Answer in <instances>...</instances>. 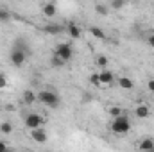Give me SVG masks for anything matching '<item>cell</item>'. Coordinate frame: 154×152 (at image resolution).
Instances as JSON below:
<instances>
[{
	"label": "cell",
	"instance_id": "6da1fadb",
	"mask_svg": "<svg viewBox=\"0 0 154 152\" xmlns=\"http://www.w3.org/2000/svg\"><path fill=\"white\" fill-rule=\"evenodd\" d=\"M38 102H41L47 108H52V109L54 108H59V104H61L59 95L56 91H52V90H41L38 93Z\"/></svg>",
	"mask_w": 154,
	"mask_h": 152
},
{
	"label": "cell",
	"instance_id": "7a4b0ae2",
	"mask_svg": "<svg viewBox=\"0 0 154 152\" xmlns=\"http://www.w3.org/2000/svg\"><path fill=\"white\" fill-rule=\"evenodd\" d=\"M129 131H131V122H129V118H127L125 114L118 116V118H115V120L111 122V132H115L118 136H124V134H127Z\"/></svg>",
	"mask_w": 154,
	"mask_h": 152
},
{
	"label": "cell",
	"instance_id": "3957f363",
	"mask_svg": "<svg viewBox=\"0 0 154 152\" xmlns=\"http://www.w3.org/2000/svg\"><path fill=\"white\" fill-rule=\"evenodd\" d=\"M54 54H56L57 57H61L65 63H68V61L74 57V48H72V45H70V43H59V45L56 47Z\"/></svg>",
	"mask_w": 154,
	"mask_h": 152
},
{
	"label": "cell",
	"instance_id": "277c9868",
	"mask_svg": "<svg viewBox=\"0 0 154 152\" xmlns=\"http://www.w3.org/2000/svg\"><path fill=\"white\" fill-rule=\"evenodd\" d=\"M27 56L29 54H25V52H22V50H11V56H9V61H11V65L13 66H16V68H20V66H23V63L27 61Z\"/></svg>",
	"mask_w": 154,
	"mask_h": 152
},
{
	"label": "cell",
	"instance_id": "5b68a950",
	"mask_svg": "<svg viewBox=\"0 0 154 152\" xmlns=\"http://www.w3.org/2000/svg\"><path fill=\"white\" fill-rule=\"evenodd\" d=\"M41 123H43V118L38 113H29L25 116V127L34 131V129H41Z\"/></svg>",
	"mask_w": 154,
	"mask_h": 152
},
{
	"label": "cell",
	"instance_id": "8992f818",
	"mask_svg": "<svg viewBox=\"0 0 154 152\" xmlns=\"http://www.w3.org/2000/svg\"><path fill=\"white\" fill-rule=\"evenodd\" d=\"M99 81H100V88H104V86H111V84H113V81H115L113 72H111V70H108V68L100 70V72H99Z\"/></svg>",
	"mask_w": 154,
	"mask_h": 152
},
{
	"label": "cell",
	"instance_id": "52a82bcc",
	"mask_svg": "<svg viewBox=\"0 0 154 152\" xmlns=\"http://www.w3.org/2000/svg\"><path fill=\"white\" fill-rule=\"evenodd\" d=\"M149 114H151V108L147 104H138L134 108V116L136 118H149Z\"/></svg>",
	"mask_w": 154,
	"mask_h": 152
},
{
	"label": "cell",
	"instance_id": "ba28073f",
	"mask_svg": "<svg viewBox=\"0 0 154 152\" xmlns=\"http://www.w3.org/2000/svg\"><path fill=\"white\" fill-rule=\"evenodd\" d=\"M31 138H32L36 143H45V141L48 140V136H47V132H45L43 129H34V131H31Z\"/></svg>",
	"mask_w": 154,
	"mask_h": 152
},
{
	"label": "cell",
	"instance_id": "9c48e42d",
	"mask_svg": "<svg viewBox=\"0 0 154 152\" xmlns=\"http://www.w3.org/2000/svg\"><path fill=\"white\" fill-rule=\"evenodd\" d=\"M138 150H142V152L154 150V140L152 138H143V140L138 143Z\"/></svg>",
	"mask_w": 154,
	"mask_h": 152
},
{
	"label": "cell",
	"instance_id": "30bf717a",
	"mask_svg": "<svg viewBox=\"0 0 154 152\" xmlns=\"http://www.w3.org/2000/svg\"><path fill=\"white\" fill-rule=\"evenodd\" d=\"M22 99H23V102H25L27 106H32V104H34V102L38 100V93H34L32 90H25V91H23V97H22Z\"/></svg>",
	"mask_w": 154,
	"mask_h": 152
},
{
	"label": "cell",
	"instance_id": "8fae6325",
	"mask_svg": "<svg viewBox=\"0 0 154 152\" xmlns=\"http://www.w3.org/2000/svg\"><path fill=\"white\" fill-rule=\"evenodd\" d=\"M66 32H68V36H70L72 39L81 38V27H79L77 23H70V25L66 27Z\"/></svg>",
	"mask_w": 154,
	"mask_h": 152
},
{
	"label": "cell",
	"instance_id": "7c38bea8",
	"mask_svg": "<svg viewBox=\"0 0 154 152\" xmlns=\"http://www.w3.org/2000/svg\"><path fill=\"white\" fill-rule=\"evenodd\" d=\"M43 31H45L47 34H59V32L63 31V25H57V23H48V25H45V27H43Z\"/></svg>",
	"mask_w": 154,
	"mask_h": 152
},
{
	"label": "cell",
	"instance_id": "4fadbf2b",
	"mask_svg": "<svg viewBox=\"0 0 154 152\" xmlns=\"http://www.w3.org/2000/svg\"><path fill=\"white\" fill-rule=\"evenodd\" d=\"M118 86L122 90H133L134 88V82L129 79V77H118Z\"/></svg>",
	"mask_w": 154,
	"mask_h": 152
},
{
	"label": "cell",
	"instance_id": "5bb4252c",
	"mask_svg": "<svg viewBox=\"0 0 154 152\" xmlns=\"http://www.w3.org/2000/svg\"><path fill=\"white\" fill-rule=\"evenodd\" d=\"M13 48H14V50H22V52L29 54L27 43H25V39H23V38H16V39H14V45H13Z\"/></svg>",
	"mask_w": 154,
	"mask_h": 152
},
{
	"label": "cell",
	"instance_id": "9a60e30c",
	"mask_svg": "<svg viewBox=\"0 0 154 152\" xmlns=\"http://www.w3.org/2000/svg\"><path fill=\"white\" fill-rule=\"evenodd\" d=\"M90 32H91V36L93 38H97V39H106L108 36H106V32L100 29V27H97V25H91L90 27Z\"/></svg>",
	"mask_w": 154,
	"mask_h": 152
},
{
	"label": "cell",
	"instance_id": "2e32d148",
	"mask_svg": "<svg viewBox=\"0 0 154 152\" xmlns=\"http://www.w3.org/2000/svg\"><path fill=\"white\" fill-rule=\"evenodd\" d=\"M95 11H97V14L106 16V14H109V5L108 4H102V2H97L95 4Z\"/></svg>",
	"mask_w": 154,
	"mask_h": 152
},
{
	"label": "cell",
	"instance_id": "e0dca14e",
	"mask_svg": "<svg viewBox=\"0 0 154 152\" xmlns=\"http://www.w3.org/2000/svg\"><path fill=\"white\" fill-rule=\"evenodd\" d=\"M56 13H57L56 4H45V5H43V14H45V16H48V18H50V16H54Z\"/></svg>",
	"mask_w": 154,
	"mask_h": 152
},
{
	"label": "cell",
	"instance_id": "ac0fdd59",
	"mask_svg": "<svg viewBox=\"0 0 154 152\" xmlns=\"http://www.w3.org/2000/svg\"><path fill=\"white\" fill-rule=\"evenodd\" d=\"M0 132L2 134H11L13 132V123L11 122H2L0 123Z\"/></svg>",
	"mask_w": 154,
	"mask_h": 152
},
{
	"label": "cell",
	"instance_id": "d6986e66",
	"mask_svg": "<svg viewBox=\"0 0 154 152\" xmlns=\"http://www.w3.org/2000/svg\"><path fill=\"white\" fill-rule=\"evenodd\" d=\"M50 65H52V66H56V68H61V66L65 65V61H63L61 57H57V56L54 54V56L50 57Z\"/></svg>",
	"mask_w": 154,
	"mask_h": 152
},
{
	"label": "cell",
	"instance_id": "ffe728a7",
	"mask_svg": "<svg viewBox=\"0 0 154 152\" xmlns=\"http://www.w3.org/2000/svg\"><path fill=\"white\" fill-rule=\"evenodd\" d=\"M108 113L111 114V116H113V120H115V118H118V116H122V114H124V111H122V108L113 106V108H109V111H108Z\"/></svg>",
	"mask_w": 154,
	"mask_h": 152
},
{
	"label": "cell",
	"instance_id": "44dd1931",
	"mask_svg": "<svg viewBox=\"0 0 154 152\" xmlns=\"http://www.w3.org/2000/svg\"><path fill=\"white\" fill-rule=\"evenodd\" d=\"M108 63H109V59H108L106 56H97V65H99V66H100L102 70H104V68L108 66Z\"/></svg>",
	"mask_w": 154,
	"mask_h": 152
},
{
	"label": "cell",
	"instance_id": "7402d4cb",
	"mask_svg": "<svg viewBox=\"0 0 154 152\" xmlns=\"http://www.w3.org/2000/svg\"><path fill=\"white\" fill-rule=\"evenodd\" d=\"M108 5H109L111 9H122V7L125 5V2H124V0H111Z\"/></svg>",
	"mask_w": 154,
	"mask_h": 152
},
{
	"label": "cell",
	"instance_id": "603a6c76",
	"mask_svg": "<svg viewBox=\"0 0 154 152\" xmlns=\"http://www.w3.org/2000/svg\"><path fill=\"white\" fill-rule=\"evenodd\" d=\"M90 82L95 86V88H100V81H99V74H93V75H90Z\"/></svg>",
	"mask_w": 154,
	"mask_h": 152
},
{
	"label": "cell",
	"instance_id": "cb8c5ba5",
	"mask_svg": "<svg viewBox=\"0 0 154 152\" xmlns=\"http://www.w3.org/2000/svg\"><path fill=\"white\" fill-rule=\"evenodd\" d=\"M9 18H11L9 11H7V9H0V22H7Z\"/></svg>",
	"mask_w": 154,
	"mask_h": 152
},
{
	"label": "cell",
	"instance_id": "d4e9b609",
	"mask_svg": "<svg viewBox=\"0 0 154 152\" xmlns=\"http://www.w3.org/2000/svg\"><path fill=\"white\" fill-rule=\"evenodd\" d=\"M7 86V77H5V74H0V90H4Z\"/></svg>",
	"mask_w": 154,
	"mask_h": 152
},
{
	"label": "cell",
	"instance_id": "484cf974",
	"mask_svg": "<svg viewBox=\"0 0 154 152\" xmlns=\"http://www.w3.org/2000/svg\"><path fill=\"white\" fill-rule=\"evenodd\" d=\"M147 43H149V47L154 48V34H149V36H147Z\"/></svg>",
	"mask_w": 154,
	"mask_h": 152
},
{
	"label": "cell",
	"instance_id": "4316f807",
	"mask_svg": "<svg viewBox=\"0 0 154 152\" xmlns=\"http://www.w3.org/2000/svg\"><path fill=\"white\" fill-rule=\"evenodd\" d=\"M147 88H149V91H152V93H154V79H149V82H147Z\"/></svg>",
	"mask_w": 154,
	"mask_h": 152
},
{
	"label": "cell",
	"instance_id": "83f0119b",
	"mask_svg": "<svg viewBox=\"0 0 154 152\" xmlns=\"http://www.w3.org/2000/svg\"><path fill=\"white\" fill-rule=\"evenodd\" d=\"M0 152H7V143L5 141H0Z\"/></svg>",
	"mask_w": 154,
	"mask_h": 152
},
{
	"label": "cell",
	"instance_id": "f1b7e54d",
	"mask_svg": "<svg viewBox=\"0 0 154 152\" xmlns=\"http://www.w3.org/2000/svg\"><path fill=\"white\" fill-rule=\"evenodd\" d=\"M47 152H52V150H47Z\"/></svg>",
	"mask_w": 154,
	"mask_h": 152
},
{
	"label": "cell",
	"instance_id": "f546056e",
	"mask_svg": "<svg viewBox=\"0 0 154 152\" xmlns=\"http://www.w3.org/2000/svg\"><path fill=\"white\" fill-rule=\"evenodd\" d=\"M151 152H154V150H151Z\"/></svg>",
	"mask_w": 154,
	"mask_h": 152
}]
</instances>
